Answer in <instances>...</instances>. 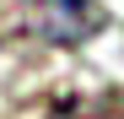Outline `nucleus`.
<instances>
[{
    "mask_svg": "<svg viewBox=\"0 0 124 119\" xmlns=\"http://www.w3.org/2000/svg\"><path fill=\"white\" fill-rule=\"evenodd\" d=\"M54 119H108V103H86V97H70V103H59Z\"/></svg>",
    "mask_w": 124,
    "mask_h": 119,
    "instance_id": "2",
    "label": "nucleus"
},
{
    "mask_svg": "<svg viewBox=\"0 0 124 119\" xmlns=\"http://www.w3.org/2000/svg\"><path fill=\"white\" fill-rule=\"evenodd\" d=\"M22 6L32 11V27L43 33L49 43H59V49L86 43V38L102 33V22H108V11H102L97 0H22Z\"/></svg>",
    "mask_w": 124,
    "mask_h": 119,
    "instance_id": "1",
    "label": "nucleus"
}]
</instances>
